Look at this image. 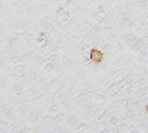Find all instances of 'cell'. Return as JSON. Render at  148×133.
Here are the masks:
<instances>
[{
    "mask_svg": "<svg viewBox=\"0 0 148 133\" xmlns=\"http://www.w3.org/2000/svg\"><path fill=\"white\" fill-rule=\"evenodd\" d=\"M89 59L90 62H93V63H101L104 60V53L101 52L100 49L93 48V49H90L89 52Z\"/></svg>",
    "mask_w": 148,
    "mask_h": 133,
    "instance_id": "cell-1",
    "label": "cell"
},
{
    "mask_svg": "<svg viewBox=\"0 0 148 133\" xmlns=\"http://www.w3.org/2000/svg\"><path fill=\"white\" fill-rule=\"evenodd\" d=\"M145 112L148 114V103H147V106H145Z\"/></svg>",
    "mask_w": 148,
    "mask_h": 133,
    "instance_id": "cell-2",
    "label": "cell"
}]
</instances>
